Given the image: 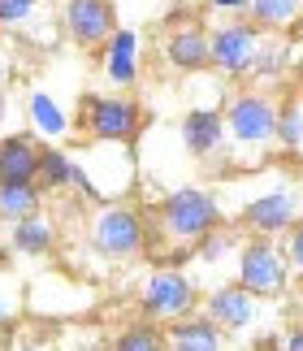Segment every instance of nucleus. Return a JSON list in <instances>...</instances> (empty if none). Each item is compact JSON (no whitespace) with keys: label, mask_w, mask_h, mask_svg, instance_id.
<instances>
[{"label":"nucleus","mask_w":303,"mask_h":351,"mask_svg":"<svg viewBox=\"0 0 303 351\" xmlns=\"http://www.w3.org/2000/svg\"><path fill=\"white\" fill-rule=\"evenodd\" d=\"M178 139H182L186 156L195 160L226 156V109L221 104H191L178 121Z\"/></svg>","instance_id":"obj_10"},{"label":"nucleus","mask_w":303,"mask_h":351,"mask_svg":"<svg viewBox=\"0 0 303 351\" xmlns=\"http://www.w3.org/2000/svg\"><path fill=\"white\" fill-rule=\"evenodd\" d=\"M13 351H48V347H39V343H26V347H13Z\"/></svg>","instance_id":"obj_29"},{"label":"nucleus","mask_w":303,"mask_h":351,"mask_svg":"<svg viewBox=\"0 0 303 351\" xmlns=\"http://www.w3.org/2000/svg\"><path fill=\"white\" fill-rule=\"evenodd\" d=\"M91 252L108 265H130L147 252V217L126 199H108L91 217Z\"/></svg>","instance_id":"obj_3"},{"label":"nucleus","mask_w":303,"mask_h":351,"mask_svg":"<svg viewBox=\"0 0 303 351\" xmlns=\"http://www.w3.org/2000/svg\"><path fill=\"white\" fill-rule=\"evenodd\" d=\"M282 256H286V265H291V274H299V278H303V221L295 226V230H286Z\"/></svg>","instance_id":"obj_26"},{"label":"nucleus","mask_w":303,"mask_h":351,"mask_svg":"<svg viewBox=\"0 0 303 351\" xmlns=\"http://www.w3.org/2000/svg\"><path fill=\"white\" fill-rule=\"evenodd\" d=\"M278 147H286L291 156H303V100L299 96L278 104Z\"/></svg>","instance_id":"obj_22"},{"label":"nucleus","mask_w":303,"mask_h":351,"mask_svg":"<svg viewBox=\"0 0 303 351\" xmlns=\"http://www.w3.org/2000/svg\"><path fill=\"white\" fill-rule=\"evenodd\" d=\"M78 126L100 143H130L143 126L139 100H130L126 91H108V96H87L82 100Z\"/></svg>","instance_id":"obj_8"},{"label":"nucleus","mask_w":303,"mask_h":351,"mask_svg":"<svg viewBox=\"0 0 303 351\" xmlns=\"http://www.w3.org/2000/svg\"><path fill=\"white\" fill-rule=\"evenodd\" d=\"M61 26L78 48H104L117 31V5L113 0H65Z\"/></svg>","instance_id":"obj_9"},{"label":"nucleus","mask_w":303,"mask_h":351,"mask_svg":"<svg viewBox=\"0 0 303 351\" xmlns=\"http://www.w3.org/2000/svg\"><path fill=\"white\" fill-rule=\"evenodd\" d=\"M265 44L269 39L252 18H230V22L208 31V57L226 78H252Z\"/></svg>","instance_id":"obj_7"},{"label":"nucleus","mask_w":303,"mask_h":351,"mask_svg":"<svg viewBox=\"0 0 303 351\" xmlns=\"http://www.w3.org/2000/svg\"><path fill=\"white\" fill-rule=\"evenodd\" d=\"M199 300L204 291L191 278V269H152L139 287V313L152 326H173L182 317H195Z\"/></svg>","instance_id":"obj_4"},{"label":"nucleus","mask_w":303,"mask_h":351,"mask_svg":"<svg viewBox=\"0 0 303 351\" xmlns=\"http://www.w3.org/2000/svg\"><path fill=\"white\" fill-rule=\"evenodd\" d=\"M221 199H217L208 186H173L169 195L156 204V234L160 243H173V247H195L213 230H221Z\"/></svg>","instance_id":"obj_2"},{"label":"nucleus","mask_w":303,"mask_h":351,"mask_svg":"<svg viewBox=\"0 0 303 351\" xmlns=\"http://www.w3.org/2000/svg\"><path fill=\"white\" fill-rule=\"evenodd\" d=\"M39 13H44V0H0V26H5V31H22L26 39L44 44L39 31H35Z\"/></svg>","instance_id":"obj_20"},{"label":"nucleus","mask_w":303,"mask_h":351,"mask_svg":"<svg viewBox=\"0 0 303 351\" xmlns=\"http://www.w3.org/2000/svg\"><path fill=\"white\" fill-rule=\"evenodd\" d=\"M104 78L113 91H126L139 83V35L130 26H117L104 44Z\"/></svg>","instance_id":"obj_13"},{"label":"nucleus","mask_w":303,"mask_h":351,"mask_svg":"<svg viewBox=\"0 0 303 351\" xmlns=\"http://www.w3.org/2000/svg\"><path fill=\"white\" fill-rule=\"evenodd\" d=\"M295 31H299V39H303V18H299V26H295Z\"/></svg>","instance_id":"obj_30"},{"label":"nucleus","mask_w":303,"mask_h":351,"mask_svg":"<svg viewBox=\"0 0 303 351\" xmlns=\"http://www.w3.org/2000/svg\"><path fill=\"white\" fill-rule=\"evenodd\" d=\"M70 173H74L70 152H61V147H44V152H39V186H44V191H65V186H70Z\"/></svg>","instance_id":"obj_24"},{"label":"nucleus","mask_w":303,"mask_h":351,"mask_svg":"<svg viewBox=\"0 0 303 351\" xmlns=\"http://www.w3.org/2000/svg\"><path fill=\"white\" fill-rule=\"evenodd\" d=\"M108 351H169L165 343V326H152V321H139V326H126L113 339Z\"/></svg>","instance_id":"obj_23"},{"label":"nucleus","mask_w":303,"mask_h":351,"mask_svg":"<svg viewBox=\"0 0 303 351\" xmlns=\"http://www.w3.org/2000/svg\"><path fill=\"white\" fill-rule=\"evenodd\" d=\"M165 343H169V351H230L226 330L217 326V321H208L204 313L165 326Z\"/></svg>","instance_id":"obj_14"},{"label":"nucleus","mask_w":303,"mask_h":351,"mask_svg":"<svg viewBox=\"0 0 303 351\" xmlns=\"http://www.w3.org/2000/svg\"><path fill=\"white\" fill-rule=\"evenodd\" d=\"M282 351H303V326H295L291 334H286V343H282Z\"/></svg>","instance_id":"obj_28"},{"label":"nucleus","mask_w":303,"mask_h":351,"mask_svg":"<svg viewBox=\"0 0 303 351\" xmlns=\"http://www.w3.org/2000/svg\"><path fill=\"white\" fill-rule=\"evenodd\" d=\"M299 91H303V65H299Z\"/></svg>","instance_id":"obj_31"},{"label":"nucleus","mask_w":303,"mask_h":351,"mask_svg":"<svg viewBox=\"0 0 303 351\" xmlns=\"http://www.w3.org/2000/svg\"><path fill=\"white\" fill-rule=\"evenodd\" d=\"M243 230L247 234H260V239H273V234H286L303 221V173H295L291 182H278L269 191L252 195L239 213Z\"/></svg>","instance_id":"obj_5"},{"label":"nucleus","mask_w":303,"mask_h":351,"mask_svg":"<svg viewBox=\"0 0 303 351\" xmlns=\"http://www.w3.org/2000/svg\"><path fill=\"white\" fill-rule=\"evenodd\" d=\"M39 139L35 134H5L0 139V182H39Z\"/></svg>","instance_id":"obj_15"},{"label":"nucleus","mask_w":303,"mask_h":351,"mask_svg":"<svg viewBox=\"0 0 303 351\" xmlns=\"http://www.w3.org/2000/svg\"><path fill=\"white\" fill-rule=\"evenodd\" d=\"M208 5L221 13H234V18H247V0H208Z\"/></svg>","instance_id":"obj_27"},{"label":"nucleus","mask_w":303,"mask_h":351,"mask_svg":"<svg viewBox=\"0 0 303 351\" xmlns=\"http://www.w3.org/2000/svg\"><path fill=\"white\" fill-rule=\"evenodd\" d=\"M286 61H295L291 44H265V52H260L252 78H256V83H278V78L286 74Z\"/></svg>","instance_id":"obj_25"},{"label":"nucleus","mask_w":303,"mask_h":351,"mask_svg":"<svg viewBox=\"0 0 303 351\" xmlns=\"http://www.w3.org/2000/svg\"><path fill=\"white\" fill-rule=\"evenodd\" d=\"M9 247L18 256H44L57 247V226H52V217H44V213H35V217H22L9 226Z\"/></svg>","instance_id":"obj_16"},{"label":"nucleus","mask_w":303,"mask_h":351,"mask_svg":"<svg viewBox=\"0 0 303 351\" xmlns=\"http://www.w3.org/2000/svg\"><path fill=\"white\" fill-rule=\"evenodd\" d=\"M247 18L260 31H286V26H299L303 0H247Z\"/></svg>","instance_id":"obj_19"},{"label":"nucleus","mask_w":303,"mask_h":351,"mask_svg":"<svg viewBox=\"0 0 303 351\" xmlns=\"http://www.w3.org/2000/svg\"><path fill=\"white\" fill-rule=\"evenodd\" d=\"M0 87H5V70H0Z\"/></svg>","instance_id":"obj_32"},{"label":"nucleus","mask_w":303,"mask_h":351,"mask_svg":"<svg viewBox=\"0 0 303 351\" xmlns=\"http://www.w3.org/2000/svg\"><path fill=\"white\" fill-rule=\"evenodd\" d=\"M278 147V100L269 91H239L226 104V152L239 169L265 165V156Z\"/></svg>","instance_id":"obj_1"},{"label":"nucleus","mask_w":303,"mask_h":351,"mask_svg":"<svg viewBox=\"0 0 303 351\" xmlns=\"http://www.w3.org/2000/svg\"><path fill=\"white\" fill-rule=\"evenodd\" d=\"M165 61L173 65L178 74H199L208 70L213 57H208V31L199 22H178L169 35H165Z\"/></svg>","instance_id":"obj_12"},{"label":"nucleus","mask_w":303,"mask_h":351,"mask_svg":"<svg viewBox=\"0 0 303 351\" xmlns=\"http://www.w3.org/2000/svg\"><path fill=\"white\" fill-rule=\"evenodd\" d=\"M26 113H31L35 139L57 143V139H65V134H70V113H65L61 100L48 96V91H31V100H26Z\"/></svg>","instance_id":"obj_17"},{"label":"nucleus","mask_w":303,"mask_h":351,"mask_svg":"<svg viewBox=\"0 0 303 351\" xmlns=\"http://www.w3.org/2000/svg\"><path fill=\"white\" fill-rule=\"evenodd\" d=\"M39 199H44V186L39 182H0V221H22L39 213Z\"/></svg>","instance_id":"obj_18"},{"label":"nucleus","mask_w":303,"mask_h":351,"mask_svg":"<svg viewBox=\"0 0 303 351\" xmlns=\"http://www.w3.org/2000/svg\"><path fill=\"white\" fill-rule=\"evenodd\" d=\"M239 252H243V239L234 234V230H213L204 243H195V247H191L195 265H226V261L239 265Z\"/></svg>","instance_id":"obj_21"},{"label":"nucleus","mask_w":303,"mask_h":351,"mask_svg":"<svg viewBox=\"0 0 303 351\" xmlns=\"http://www.w3.org/2000/svg\"><path fill=\"white\" fill-rule=\"evenodd\" d=\"M234 282L243 291H252L256 300H278L291 287V265L282 256V243L273 239H243V252H239V265H234Z\"/></svg>","instance_id":"obj_6"},{"label":"nucleus","mask_w":303,"mask_h":351,"mask_svg":"<svg viewBox=\"0 0 303 351\" xmlns=\"http://www.w3.org/2000/svg\"><path fill=\"white\" fill-rule=\"evenodd\" d=\"M204 317L217 321L226 334H239V330H252L256 321H260V300L252 291H243L239 282H217V287L204 291Z\"/></svg>","instance_id":"obj_11"}]
</instances>
